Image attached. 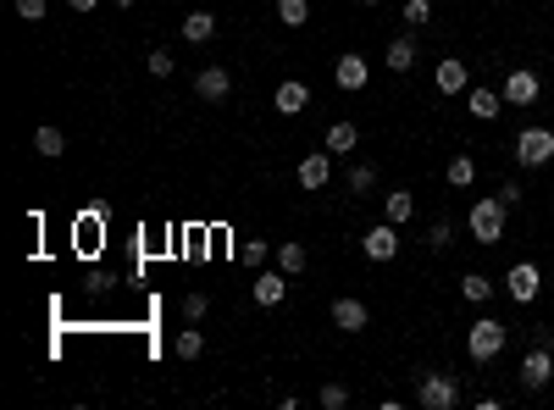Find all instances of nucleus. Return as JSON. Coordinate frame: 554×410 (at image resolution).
I'll return each instance as SVG.
<instances>
[{
  "label": "nucleus",
  "instance_id": "1",
  "mask_svg": "<svg viewBox=\"0 0 554 410\" xmlns=\"http://www.w3.org/2000/svg\"><path fill=\"white\" fill-rule=\"evenodd\" d=\"M505 216H510V205L499 194H482V200H471V211H466V228L477 244H499L505 239Z\"/></svg>",
  "mask_w": 554,
  "mask_h": 410
},
{
  "label": "nucleus",
  "instance_id": "2",
  "mask_svg": "<svg viewBox=\"0 0 554 410\" xmlns=\"http://www.w3.org/2000/svg\"><path fill=\"white\" fill-rule=\"evenodd\" d=\"M505 344H510V327L499 316H477V327L466 333V355L477 361V366H488V361L505 355Z\"/></svg>",
  "mask_w": 554,
  "mask_h": 410
},
{
  "label": "nucleus",
  "instance_id": "3",
  "mask_svg": "<svg viewBox=\"0 0 554 410\" xmlns=\"http://www.w3.org/2000/svg\"><path fill=\"white\" fill-rule=\"evenodd\" d=\"M416 405L421 410H455L460 405V383L449 372H421L416 377Z\"/></svg>",
  "mask_w": 554,
  "mask_h": 410
},
{
  "label": "nucleus",
  "instance_id": "4",
  "mask_svg": "<svg viewBox=\"0 0 554 410\" xmlns=\"http://www.w3.org/2000/svg\"><path fill=\"white\" fill-rule=\"evenodd\" d=\"M510 156H516L521 167H549L554 161V128H521L516 145H510Z\"/></svg>",
  "mask_w": 554,
  "mask_h": 410
},
{
  "label": "nucleus",
  "instance_id": "5",
  "mask_svg": "<svg viewBox=\"0 0 554 410\" xmlns=\"http://www.w3.org/2000/svg\"><path fill=\"white\" fill-rule=\"evenodd\" d=\"M549 383H554V350L538 344V350L521 355V388H527V394H543Z\"/></svg>",
  "mask_w": 554,
  "mask_h": 410
},
{
  "label": "nucleus",
  "instance_id": "6",
  "mask_svg": "<svg viewBox=\"0 0 554 410\" xmlns=\"http://www.w3.org/2000/svg\"><path fill=\"white\" fill-rule=\"evenodd\" d=\"M538 289H543V272H538L532 261H516V266L505 272V294L516 300V305H532V300H538Z\"/></svg>",
  "mask_w": 554,
  "mask_h": 410
},
{
  "label": "nucleus",
  "instance_id": "7",
  "mask_svg": "<svg viewBox=\"0 0 554 410\" xmlns=\"http://www.w3.org/2000/svg\"><path fill=\"white\" fill-rule=\"evenodd\" d=\"M499 95H505V106H532V100L543 95V84H538V72H527V67H516L499 84Z\"/></svg>",
  "mask_w": 554,
  "mask_h": 410
},
{
  "label": "nucleus",
  "instance_id": "8",
  "mask_svg": "<svg viewBox=\"0 0 554 410\" xmlns=\"http://www.w3.org/2000/svg\"><path fill=\"white\" fill-rule=\"evenodd\" d=\"M360 250H366V261H394L399 255V228L394 222H377V228L360 239Z\"/></svg>",
  "mask_w": 554,
  "mask_h": 410
},
{
  "label": "nucleus",
  "instance_id": "9",
  "mask_svg": "<svg viewBox=\"0 0 554 410\" xmlns=\"http://www.w3.org/2000/svg\"><path fill=\"white\" fill-rule=\"evenodd\" d=\"M333 84L350 89V95L372 84V67H366V56H338V61H333Z\"/></svg>",
  "mask_w": 554,
  "mask_h": 410
},
{
  "label": "nucleus",
  "instance_id": "10",
  "mask_svg": "<svg viewBox=\"0 0 554 410\" xmlns=\"http://www.w3.org/2000/svg\"><path fill=\"white\" fill-rule=\"evenodd\" d=\"M327 178H333V150H311L300 161V189H327Z\"/></svg>",
  "mask_w": 554,
  "mask_h": 410
},
{
  "label": "nucleus",
  "instance_id": "11",
  "mask_svg": "<svg viewBox=\"0 0 554 410\" xmlns=\"http://www.w3.org/2000/svg\"><path fill=\"white\" fill-rule=\"evenodd\" d=\"M194 95H200V100H211V106H216V100H228V95H233V72H228V67H200Z\"/></svg>",
  "mask_w": 554,
  "mask_h": 410
},
{
  "label": "nucleus",
  "instance_id": "12",
  "mask_svg": "<svg viewBox=\"0 0 554 410\" xmlns=\"http://www.w3.org/2000/svg\"><path fill=\"white\" fill-rule=\"evenodd\" d=\"M366 322H372V311H366V300H355V294L333 300V327H344V333H360Z\"/></svg>",
  "mask_w": 554,
  "mask_h": 410
},
{
  "label": "nucleus",
  "instance_id": "13",
  "mask_svg": "<svg viewBox=\"0 0 554 410\" xmlns=\"http://www.w3.org/2000/svg\"><path fill=\"white\" fill-rule=\"evenodd\" d=\"M272 106L283 111V117H300L305 106H311V89L300 84V78H289V84H277V95H272Z\"/></svg>",
  "mask_w": 554,
  "mask_h": 410
},
{
  "label": "nucleus",
  "instance_id": "14",
  "mask_svg": "<svg viewBox=\"0 0 554 410\" xmlns=\"http://www.w3.org/2000/svg\"><path fill=\"white\" fill-rule=\"evenodd\" d=\"M283 294H289V272H261L255 277V305L272 311V305H283Z\"/></svg>",
  "mask_w": 554,
  "mask_h": 410
},
{
  "label": "nucleus",
  "instance_id": "15",
  "mask_svg": "<svg viewBox=\"0 0 554 410\" xmlns=\"http://www.w3.org/2000/svg\"><path fill=\"white\" fill-rule=\"evenodd\" d=\"M466 84H471V67L466 61H438V95H466Z\"/></svg>",
  "mask_w": 554,
  "mask_h": 410
},
{
  "label": "nucleus",
  "instance_id": "16",
  "mask_svg": "<svg viewBox=\"0 0 554 410\" xmlns=\"http://www.w3.org/2000/svg\"><path fill=\"white\" fill-rule=\"evenodd\" d=\"M183 39H189V45H211L216 39V17L211 11H189L183 17Z\"/></svg>",
  "mask_w": 554,
  "mask_h": 410
},
{
  "label": "nucleus",
  "instance_id": "17",
  "mask_svg": "<svg viewBox=\"0 0 554 410\" xmlns=\"http://www.w3.org/2000/svg\"><path fill=\"white\" fill-rule=\"evenodd\" d=\"M466 106H471V117L494 122V117L505 111V95H499V89H471V95H466Z\"/></svg>",
  "mask_w": 554,
  "mask_h": 410
},
{
  "label": "nucleus",
  "instance_id": "18",
  "mask_svg": "<svg viewBox=\"0 0 554 410\" xmlns=\"http://www.w3.org/2000/svg\"><path fill=\"white\" fill-rule=\"evenodd\" d=\"M416 67V39L399 34V39H388V72H410Z\"/></svg>",
  "mask_w": 554,
  "mask_h": 410
},
{
  "label": "nucleus",
  "instance_id": "19",
  "mask_svg": "<svg viewBox=\"0 0 554 410\" xmlns=\"http://www.w3.org/2000/svg\"><path fill=\"white\" fill-rule=\"evenodd\" d=\"M322 145L333 150V156H350V150L360 145V128H355V122H333V128H327V139H322Z\"/></svg>",
  "mask_w": 554,
  "mask_h": 410
},
{
  "label": "nucleus",
  "instance_id": "20",
  "mask_svg": "<svg viewBox=\"0 0 554 410\" xmlns=\"http://www.w3.org/2000/svg\"><path fill=\"white\" fill-rule=\"evenodd\" d=\"M61 150H67V133H61V128H50V122H45V128H39V133H34V156H45V161H56Z\"/></svg>",
  "mask_w": 554,
  "mask_h": 410
},
{
  "label": "nucleus",
  "instance_id": "21",
  "mask_svg": "<svg viewBox=\"0 0 554 410\" xmlns=\"http://www.w3.org/2000/svg\"><path fill=\"white\" fill-rule=\"evenodd\" d=\"M277 23L283 28H305L311 23V0H277Z\"/></svg>",
  "mask_w": 554,
  "mask_h": 410
},
{
  "label": "nucleus",
  "instance_id": "22",
  "mask_svg": "<svg viewBox=\"0 0 554 410\" xmlns=\"http://www.w3.org/2000/svg\"><path fill=\"white\" fill-rule=\"evenodd\" d=\"M172 350H178V361H200V355H205V333L189 322V327L178 333V344H172Z\"/></svg>",
  "mask_w": 554,
  "mask_h": 410
},
{
  "label": "nucleus",
  "instance_id": "23",
  "mask_svg": "<svg viewBox=\"0 0 554 410\" xmlns=\"http://www.w3.org/2000/svg\"><path fill=\"white\" fill-rule=\"evenodd\" d=\"M444 178L455 183V189H471V183H477V161H471V156H455V161L444 167Z\"/></svg>",
  "mask_w": 554,
  "mask_h": 410
},
{
  "label": "nucleus",
  "instance_id": "24",
  "mask_svg": "<svg viewBox=\"0 0 554 410\" xmlns=\"http://www.w3.org/2000/svg\"><path fill=\"white\" fill-rule=\"evenodd\" d=\"M410 216H416V200H410L405 189H394V194H388V222H394V228H405Z\"/></svg>",
  "mask_w": 554,
  "mask_h": 410
},
{
  "label": "nucleus",
  "instance_id": "25",
  "mask_svg": "<svg viewBox=\"0 0 554 410\" xmlns=\"http://www.w3.org/2000/svg\"><path fill=\"white\" fill-rule=\"evenodd\" d=\"M460 294H466L471 305H488V294H494V283H488L482 272H466V277H460Z\"/></svg>",
  "mask_w": 554,
  "mask_h": 410
},
{
  "label": "nucleus",
  "instance_id": "26",
  "mask_svg": "<svg viewBox=\"0 0 554 410\" xmlns=\"http://www.w3.org/2000/svg\"><path fill=\"white\" fill-rule=\"evenodd\" d=\"M277 272H305V244H277Z\"/></svg>",
  "mask_w": 554,
  "mask_h": 410
},
{
  "label": "nucleus",
  "instance_id": "27",
  "mask_svg": "<svg viewBox=\"0 0 554 410\" xmlns=\"http://www.w3.org/2000/svg\"><path fill=\"white\" fill-rule=\"evenodd\" d=\"M377 189V167H372V161H360V167L350 172V194H372Z\"/></svg>",
  "mask_w": 554,
  "mask_h": 410
},
{
  "label": "nucleus",
  "instance_id": "28",
  "mask_svg": "<svg viewBox=\"0 0 554 410\" xmlns=\"http://www.w3.org/2000/svg\"><path fill=\"white\" fill-rule=\"evenodd\" d=\"M405 23L427 28V23H433V0H405Z\"/></svg>",
  "mask_w": 554,
  "mask_h": 410
},
{
  "label": "nucleus",
  "instance_id": "29",
  "mask_svg": "<svg viewBox=\"0 0 554 410\" xmlns=\"http://www.w3.org/2000/svg\"><path fill=\"white\" fill-rule=\"evenodd\" d=\"M344 405H350V388H344V383H327V388H322V410H344Z\"/></svg>",
  "mask_w": 554,
  "mask_h": 410
},
{
  "label": "nucleus",
  "instance_id": "30",
  "mask_svg": "<svg viewBox=\"0 0 554 410\" xmlns=\"http://www.w3.org/2000/svg\"><path fill=\"white\" fill-rule=\"evenodd\" d=\"M205 311H211L205 294H183V322H205Z\"/></svg>",
  "mask_w": 554,
  "mask_h": 410
},
{
  "label": "nucleus",
  "instance_id": "31",
  "mask_svg": "<svg viewBox=\"0 0 554 410\" xmlns=\"http://www.w3.org/2000/svg\"><path fill=\"white\" fill-rule=\"evenodd\" d=\"M145 67H150L156 78H172V67H178V61H172V50H150V56H145Z\"/></svg>",
  "mask_w": 554,
  "mask_h": 410
},
{
  "label": "nucleus",
  "instance_id": "32",
  "mask_svg": "<svg viewBox=\"0 0 554 410\" xmlns=\"http://www.w3.org/2000/svg\"><path fill=\"white\" fill-rule=\"evenodd\" d=\"M266 255H272V244H266V239H255V244H239V261H250V266H261Z\"/></svg>",
  "mask_w": 554,
  "mask_h": 410
},
{
  "label": "nucleus",
  "instance_id": "33",
  "mask_svg": "<svg viewBox=\"0 0 554 410\" xmlns=\"http://www.w3.org/2000/svg\"><path fill=\"white\" fill-rule=\"evenodd\" d=\"M427 244H433V250H449V244H455V228H449V222H433V233H427Z\"/></svg>",
  "mask_w": 554,
  "mask_h": 410
},
{
  "label": "nucleus",
  "instance_id": "34",
  "mask_svg": "<svg viewBox=\"0 0 554 410\" xmlns=\"http://www.w3.org/2000/svg\"><path fill=\"white\" fill-rule=\"evenodd\" d=\"M17 11H23L28 23H39V17H45V0H17Z\"/></svg>",
  "mask_w": 554,
  "mask_h": 410
},
{
  "label": "nucleus",
  "instance_id": "35",
  "mask_svg": "<svg viewBox=\"0 0 554 410\" xmlns=\"http://www.w3.org/2000/svg\"><path fill=\"white\" fill-rule=\"evenodd\" d=\"M499 200L510 205V211H516V205H521V183H505V189H499Z\"/></svg>",
  "mask_w": 554,
  "mask_h": 410
},
{
  "label": "nucleus",
  "instance_id": "36",
  "mask_svg": "<svg viewBox=\"0 0 554 410\" xmlns=\"http://www.w3.org/2000/svg\"><path fill=\"white\" fill-rule=\"evenodd\" d=\"M67 6H72V11H95V6H100V0H67Z\"/></svg>",
  "mask_w": 554,
  "mask_h": 410
},
{
  "label": "nucleus",
  "instance_id": "37",
  "mask_svg": "<svg viewBox=\"0 0 554 410\" xmlns=\"http://www.w3.org/2000/svg\"><path fill=\"white\" fill-rule=\"evenodd\" d=\"M111 6H117V11H128V6H133V0H111Z\"/></svg>",
  "mask_w": 554,
  "mask_h": 410
},
{
  "label": "nucleus",
  "instance_id": "38",
  "mask_svg": "<svg viewBox=\"0 0 554 410\" xmlns=\"http://www.w3.org/2000/svg\"><path fill=\"white\" fill-rule=\"evenodd\" d=\"M360 6H377V0H360Z\"/></svg>",
  "mask_w": 554,
  "mask_h": 410
},
{
  "label": "nucleus",
  "instance_id": "39",
  "mask_svg": "<svg viewBox=\"0 0 554 410\" xmlns=\"http://www.w3.org/2000/svg\"><path fill=\"white\" fill-rule=\"evenodd\" d=\"M549 128H554V117H549Z\"/></svg>",
  "mask_w": 554,
  "mask_h": 410
},
{
  "label": "nucleus",
  "instance_id": "40",
  "mask_svg": "<svg viewBox=\"0 0 554 410\" xmlns=\"http://www.w3.org/2000/svg\"><path fill=\"white\" fill-rule=\"evenodd\" d=\"M549 350H554V338H549Z\"/></svg>",
  "mask_w": 554,
  "mask_h": 410
}]
</instances>
